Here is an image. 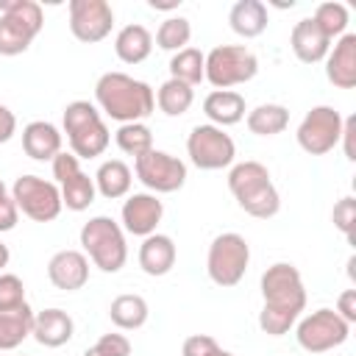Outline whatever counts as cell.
Instances as JSON below:
<instances>
[{"label":"cell","instance_id":"obj_4","mask_svg":"<svg viewBox=\"0 0 356 356\" xmlns=\"http://www.w3.org/2000/svg\"><path fill=\"white\" fill-rule=\"evenodd\" d=\"M44 25L42 6L33 0H0V56H19Z\"/></svg>","mask_w":356,"mask_h":356},{"label":"cell","instance_id":"obj_8","mask_svg":"<svg viewBox=\"0 0 356 356\" xmlns=\"http://www.w3.org/2000/svg\"><path fill=\"white\" fill-rule=\"evenodd\" d=\"M259 72V58L245 44H220L206 56V81L214 89L248 83Z\"/></svg>","mask_w":356,"mask_h":356},{"label":"cell","instance_id":"obj_24","mask_svg":"<svg viewBox=\"0 0 356 356\" xmlns=\"http://www.w3.org/2000/svg\"><path fill=\"white\" fill-rule=\"evenodd\" d=\"M153 50V33L145 25H125L114 39V53L125 64H142Z\"/></svg>","mask_w":356,"mask_h":356},{"label":"cell","instance_id":"obj_31","mask_svg":"<svg viewBox=\"0 0 356 356\" xmlns=\"http://www.w3.org/2000/svg\"><path fill=\"white\" fill-rule=\"evenodd\" d=\"M95 195H97L95 178H89L83 170L75 172L72 178H67V181L61 184V206H67L70 211H83V209H89V206L95 203Z\"/></svg>","mask_w":356,"mask_h":356},{"label":"cell","instance_id":"obj_3","mask_svg":"<svg viewBox=\"0 0 356 356\" xmlns=\"http://www.w3.org/2000/svg\"><path fill=\"white\" fill-rule=\"evenodd\" d=\"M64 134L70 139L72 156L95 159L108 147V128L100 111L89 100H72L64 108Z\"/></svg>","mask_w":356,"mask_h":356},{"label":"cell","instance_id":"obj_44","mask_svg":"<svg viewBox=\"0 0 356 356\" xmlns=\"http://www.w3.org/2000/svg\"><path fill=\"white\" fill-rule=\"evenodd\" d=\"M14 131H17V117H14V111L0 103V145L8 142V139L14 136Z\"/></svg>","mask_w":356,"mask_h":356},{"label":"cell","instance_id":"obj_40","mask_svg":"<svg viewBox=\"0 0 356 356\" xmlns=\"http://www.w3.org/2000/svg\"><path fill=\"white\" fill-rule=\"evenodd\" d=\"M75 172H81V164H78V156H72V153H58L56 159H53V178L58 181V184H64L67 178H72Z\"/></svg>","mask_w":356,"mask_h":356},{"label":"cell","instance_id":"obj_1","mask_svg":"<svg viewBox=\"0 0 356 356\" xmlns=\"http://www.w3.org/2000/svg\"><path fill=\"white\" fill-rule=\"evenodd\" d=\"M97 106L117 122H142L156 108V95L145 81H136L125 72H106L95 83Z\"/></svg>","mask_w":356,"mask_h":356},{"label":"cell","instance_id":"obj_15","mask_svg":"<svg viewBox=\"0 0 356 356\" xmlns=\"http://www.w3.org/2000/svg\"><path fill=\"white\" fill-rule=\"evenodd\" d=\"M161 214H164V206L156 195L134 192L122 203V228L134 236H150V234H156Z\"/></svg>","mask_w":356,"mask_h":356},{"label":"cell","instance_id":"obj_30","mask_svg":"<svg viewBox=\"0 0 356 356\" xmlns=\"http://www.w3.org/2000/svg\"><path fill=\"white\" fill-rule=\"evenodd\" d=\"M192 100H195L192 86L184 83V81H175V78L164 81V83L159 86V92H156V103H159V108H161L167 117H181V114H186L189 106H192Z\"/></svg>","mask_w":356,"mask_h":356},{"label":"cell","instance_id":"obj_2","mask_svg":"<svg viewBox=\"0 0 356 356\" xmlns=\"http://www.w3.org/2000/svg\"><path fill=\"white\" fill-rule=\"evenodd\" d=\"M228 189H231V195L236 197L239 209L248 211L250 217L270 220V217H275L278 209H281L278 189L273 186L267 167L259 164V161L234 164L231 172H228Z\"/></svg>","mask_w":356,"mask_h":356},{"label":"cell","instance_id":"obj_17","mask_svg":"<svg viewBox=\"0 0 356 356\" xmlns=\"http://www.w3.org/2000/svg\"><path fill=\"white\" fill-rule=\"evenodd\" d=\"M325 78L337 89L356 86V33H342L334 50L325 56Z\"/></svg>","mask_w":356,"mask_h":356},{"label":"cell","instance_id":"obj_41","mask_svg":"<svg viewBox=\"0 0 356 356\" xmlns=\"http://www.w3.org/2000/svg\"><path fill=\"white\" fill-rule=\"evenodd\" d=\"M345 323H356V289H345L337 298V309H334Z\"/></svg>","mask_w":356,"mask_h":356},{"label":"cell","instance_id":"obj_7","mask_svg":"<svg viewBox=\"0 0 356 356\" xmlns=\"http://www.w3.org/2000/svg\"><path fill=\"white\" fill-rule=\"evenodd\" d=\"M250 264V245L245 236L228 231L211 239L206 256V273L217 286H236Z\"/></svg>","mask_w":356,"mask_h":356},{"label":"cell","instance_id":"obj_11","mask_svg":"<svg viewBox=\"0 0 356 356\" xmlns=\"http://www.w3.org/2000/svg\"><path fill=\"white\" fill-rule=\"evenodd\" d=\"M345 117L334 106H314L298 125V145L309 156H325L339 145Z\"/></svg>","mask_w":356,"mask_h":356},{"label":"cell","instance_id":"obj_43","mask_svg":"<svg viewBox=\"0 0 356 356\" xmlns=\"http://www.w3.org/2000/svg\"><path fill=\"white\" fill-rule=\"evenodd\" d=\"M353 134H356V117H345V122H342V136H339V142H342V147H345V156H348L350 161H356Z\"/></svg>","mask_w":356,"mask_h":356},{"label":"cell","instance_id":"obj_20","mask_svg":"<svg viewBox=\"0 0 356 356\" xmlns=\"http://www.w3.org/2000/svg\"><path fill=\"white\" fill-rule=\"evenodd\" d=\"M139 267L142 273L159 278L175 267V242L167 234H150L139 245Z\"/></svg>","mask_w":356,"mask_h":356},{"label":"cell","instance_id":"obj_48","mask_svg":"<svg viewBox=\"0 0 356 356\" xmlns=\"http://www.w3.org/2000/svg\"><path fill=\"white\" fill-rule=\"evenodd\" d=\"M217 356H234V353H228V350H220V353H217Z\"/></svg>","mask_w":356,"mask_h":356},{"label":"cell","instance_id":"obj_26","mask_svg":"<svg viewBox=\"0 0 356 356\" xmlns=\"http://www.w3.org/2000/svg\"><path fill=\"white\" fill-rule=\"evenodd\" d=\"M95 189L108 200L125 197L131 192V170H128V164L120 161V159L103 161L97 167V172H95Z\"/></svg>","mask_w":356,"mask_h":356},{"label":"cell","instance_id":"obj_36","mask_svg":"<svg viewBox=\"0 0 356 356\" xmlns=\"http://www.w3.org/2000/svg\"><path fill=\"white\" fill-rule=\"evenodd\" d=\"M83 356H131V342L122 334H103L92 348L83 350Z\"/></svg>","mask_w":356,"mask_h":356},{"label":"cell","instance_id":"obj_27","mask_svg":"<svg viewBox=\"0 0 356 356\" xmlns=\"http://www.w3.org/2000/svg\"><path fill=\"white\" fill-rule=\"evenodd\" d=\"M147 300L142 298V295H117L114 300H111V306H108V317H111V323L117 325V328H122V331H136V328H142L145 323H147Z\"/></svg>","mask_w":356,"mask_h":356},{"label":"cell","instance_id":"obj_47","mask_svg":"<svg viewBox=\"0 0 356 356\" xmlns=\"http://www.w3.org/2000/svg\"><path fill=\"white\" fill-rule=\"evenodd\" d=\"M3 195H6V184L0 181V197H3Z\"/></svg>","mask_w":356,"mask_h":356},{"label":"cell","instance_id":"obj_33","mask_svg":"<svg viewBox=\"0 0 356 356\" xmlns=\"http://www.w3.org/2000/svg\"><path fill=\"white\" fill-rule=\"evenodd\" d=\"M189 39H192V25H189L186 17H167L156 31V44L161 50L178 53L189 44Z\"/></svg>","mask_w":356,"mask_h":356},{"label":"cell","instance_id":"obj_5","mask_svg":"<svg viewBox=\"0 0 356 356\" xmlns=\"http://www.w3.org/2000/svg\"><path fill=\"white\" fill-rule=\"evenodd\" d=\"M81 245H83L86 256L92 259V264L100 267L103 273H117L125 267V259H128L125 234L111 217L100 214V217H92L89 222H83Z\"/></svg>","mask_w":356,"mask_h":356},{"label":"cell","instance_id":"obj_32","mask_svg":"<svg viewBox=\"0 0 356 356\" xmlns=\"http://www.w3.org/2000/svg\"><path fill=\"white\" fill-rule=\"evenodd\" d=\"M114 139H117V147L122 153L134 156V159H139L147 150H153V134H150V128L145 122H125V125H120Z\"/></svg>","mask_w":356,"mask_h":356},{"label":"cell","instance_id":"obj_34","mask_svg":"<svg viewBox=\"0 0 356 356\" xmlns=\"http://www.w3.org/2000/svg\"><path fill=\"white\" fill-rule=\"evenodd\" d=\"M312 19L317 22V28L328 39H334V36H342L345 28H348V8L342 3H337V0H328V3H320L317 6V11H314Z\"/></svg>","mask_w":356,"mask_h":356},{"label":"cell","instance_id":"obj_45","mask_svg":"<svg viewBox=\"0 0 356 356\" xmlns=\"http://www.w3.org/2000/svg\"><path fill=\"white\" fill-rule=\"evenodd\" d=\"M147 6L156 8V11H172V8L181 6V0H147Z\"/></svg>","mask_w":356,"mask_h":356},{"label":"cell","instance_id":"obj_16","mask_svg":"<svg viewBox=\"0 0 356 356\" xmlns=\"http://www.w3.org/2000/svg\"><path fill=\"white\" fill-rule=\"evenodd\" d=\"M47 278L56 289L75 292L89 281V259L81 250H58L47 261Z\"/></svg>","mask_w":356,"mask_h":356},{"label":"cell","instance_id":"obj_22","mask_svg":"<svg viewBox=\"0 0 356 356\" xmlns=\"http://www.w3.org/2000/svg\"><path fill=\"white\" fill-rule=\"evenodd\" d=\"M203 111L211 120V125H217V128L236 125L245 117V97L234 89H214L206 95Z\"/></svg>","mask_w":356,"mask_h":356},{"label":"cell","instance_id":"obj_13","mask_svg":"<svg viewBox=\"0 0 356 356\" xmlns=\"http://www.w3.org/2000/svg\"><path fill=\"white\" fill-rule=\"evenodd\" d=\"M136 178L156 195L178 192L186 181V164L178 156H170L164 150H147L136 159Z\"/></svg>","mask_w":356,"mask_h":356},{"label":"cell","instance_id":"obj_18","mask_svg":"<svg viewBox=\"0 0 356 356\" xmlns=\"http://www.w3.org/2000/svg\"><path fill=\"white\" fill-rule=\"evenodd\" d=\"M289 44H292V53L298 56V61H303V64H317L331 50V39L317 28V22L312 17L295 22V28L289 33Z\"/></svg>","mask_w":356,"mask_h":356},{"label":"cell","instance_id":"obj_37","mask_svg":"<svg viewBox=\"0 0 356 356\" xmlns=\"http://www.w3.org/2000/svg\"><path fill=\"white\" fill-rule=\"evenodd\" d=\"M295 323H298V317L286 314V312H270V309L259 312V328L264 334H270V337H284Z\"/></svg>","mask_w":356,"mask_h":356},{"label":"cell","instance_id":"obj_6","mask_svg":"<svg viewBox=\"0 0 356 356\" xmlns=\"http://www.w3.org/2000/svg\"><path fill=\"white\" fill-rule=\"evenodd\" d=\"M261 298H264L261 309L286 312V314L300 317V312L306 309V286H303L298 267L289 261L270 264L261 275Z\"/></svg>","mask_w":356,"mask_h":356},{"label":"cell","instance_id":"obj_46","mask_svg":"<svg viewBox=\"0 0 356 356\" xmlns=\"http://www.w3.org/2000/svg\"><path fill=\"white\" fill-rule=\"evenodd\" d=\"M8 259H11V253H8V248H6L3 242H0V270H3L6 264H8Z\"/></svg>","mask_w":356,"mask_h":356},{"label":"cell","instance_id":"obj_35","mask_svg":"<svg viewBox=\"0 0 356 356\" xmlns=\"http://www.w3.org/2000/svg\"><path fill=\"white\" fill-rule=\"evenodd\" d=\"M22 303H25V284L14 273H3L0 275V312L17 309Z\"/></svg>","mask_w":356,"mask_h":356},{"label":"cell","instance_id":"obj_42","mask_svg":"<svg viewBox=\"0 0 356 356\" xmlns=\"http://www.w3.org/2000/svg\"><path fill=\"white\" fill-rule=\"evenodd\" d=\"M17 217H19V209H17L14 197L3 195L0 197V231H11L17 225Z\"/></svg>","mask_w":356,"mask_h":356},{"label":"cell","instance_id":"obj_28","mask_svg":"<svg viewBox=\"0 0 356 356\" xmlns=\"http://www.w3.org/2000/svg\"><path fill=\"white\" fill-rule=\"evenodd\" d=\"M289 125V111L281 103H261L248 114V128L256 136H275Z\"/></svg>","mask_w":356,"mask_h":356},{"label":"cell","instance_id":"obj_21","mask_svg":"<svg viewBox=\"0 0 356 356\" xmlns=\"http://www.w3.org/2000/svg\"><path fill=\"white\" fill-rule=\"evenodd\" d=\"M75 323L61 309H44L33 317V339L44 348H61L72 339Z\"/></svg>","mask_w":356,"mask_h":356},{"label":"cell","instance_id":"obj_9","mask_svg":"<svg viewBox=\"0 0 356 356\" xmlns=\"http://www.w3.org/2000/svg\"><path fill=\"white\" fill-rule=\"evenodd\" d=\"M17 209L33 222H50L61 214V189L39 175H19L11 186Z\"/></svg>","mask_w":356,"mask_h":356},{"label":"cell","instance_id":"obj_38","mask_svg":"<svg viewBox=\"0 0 356 356\" xmlns=\"http://www.w3.org/2000/svg\"><path fill=\"white\" fill-rule=\"evenodd\" d=\"M331 220H334V228L350 239L353 236V222H356V200L353 197H342L334 203V211H331Z\"/></svg>","mask_w":356,"mask_h":356},{"label":"cell","instance_id":"obj_19","mask_svg":"<svg viewBox=\"0 0 356 356\" xmlns=\"http://www.w3.org/2000/svg\"><path fill=\"white\" fill-rule=\"evenodd\" d=\"M22 150L33 161H53L61 153V131L53 122L33 120L22 128Z\"/></svg>","mask_w":356,"mask_h":356},{"label":"cell","instance_id":"obj_12","mask_svg":"<svg viewBox=\"0 0 356 356\" xmlns=\"http://www.w3.org/2000/svg\"><path fill=\"white\" fill-rule=\"evenodd\" d=\"M186 153L197 170H222L234 161L236 145L217 125H195L186 139Z\"/></svg>","mask_w":356,"mask_h":356},{"label":"cell","instance_id":"obj_23","mask_svg":"<svg viewBox=\"0 0 356 356\" xmlns=\"http://www.w3.org/2000/svg\"><path fill=\"white\" fill-rule=\"evenodd\" d=\"M33 309L28 303L0 312V350H14L19 348L31 334H33Z\"/></svg>","mask_w":356,"mask_h":356},{"label":"cell","instance_id":"obj_29","mask_svg":"<svg viewBox=\"0 0 356 356\" xmlns=\"http://www.w3.org/2000/svg\"><path fill=\"white\" fill-rule=\"evenodd\" d=\"M170 78L175 81H184L189 86L200 83L206 78V56L195 47H184L178 53H172L170 58Z\"/></svg>","mask_w":356,"mask_h":356},{"label":"cell","instance_id":"obj_14","mask_svg":"<svg viewBox=\"0 0 356 356\" xmlns=\"http://www.w3.org/2000/svg\"><path fill=\"white\" fill-rule=\"evenodd\" d=\"M114 11L106 0H70V31L78 42L95 44L111 33Z\"/></svg>","mask_w":356,"mask_h":356},{"label":"cell","instance_id":"obj_39","mask_svg":"<svg viewBox=\"0 0 356 356\" xmlns=\"http://www.w3.org/2000/svg\"><path fill=\"white\" fill-rule=\"evenodd\" d=\"M222 348L217 345L214 337L209 334H192L184 339V348H181V356H217Z\"/></svg>","mask_w":356,"mask_h":356},{"label":"cell","instance_id":"obj_25","mask_svg":"<svg viewBox=\"0 0 356 356\" xmlns=\"http://www.w3.org/2000/svg\"><path fill=\"white\" fill-rule=\"evenodd\" d=\"M228 22H231L234 33L253 39V36L264 33V28H267V6L261 0H239L231 6Z\"/></svg>","mask_w":356,"mask_h":356},{"label":"cell","instance_id":"obj_10","mask_svg":"<svg viewBox=\"0 0 356 356\" xmlns=\"http://www.w3.org/2000/svg\"><path fill=\"white\" fill-rule=\"evenodd\" d=\"M350 334V323H345L334 309H317L312 314H306L298 323V345L309 353H325L339 348Z\"/></svg>","mask_w":356,"mask_h":356}]
</instances>
